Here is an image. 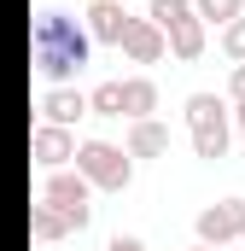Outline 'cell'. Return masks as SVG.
<instances>
[{"label":"cell","mask_w":245,"mask_h":251,"mask_svg":"<svg viewBox=\"0 0 245 251\" xmlns=\"http://www.w3.org/2000/svg\"><path fill=\"white\" fill-rule=\"evenodd\" d=\"M170 35H175V53H181V59H198V47H204V29H198V18L170 24Z\"/></svg>","instance_id":"cell-11"},{"label":"cell","mask_w":245,"mask_h":251,"mask_svg":"<svg viewBox=\"0 0 245 251\" xmlns=\"http://www.w3.org/2000/svg\"><path fill=\"white\" fill-rule=\"evenodd\" d=\"M222 47H228V59H245V18H234V24H228Z\"/></svg>","instance_id":"cell-17"},{"label":"cell","mask_w":245,"mask_h":251,"mask_svg":"<svg viewBox=\"0 0 245 251\" xmlns=\"http://www.w3.org/2000/svg\"><path fill=\"white\" fill-rule=\"evenodd\" d=\"M170 146V134L158 123H134V134H128V152H140V158H152V152H164Z\"/></svg>","instance_id":"cell-10"},{"label":"cell","mask_w":245,"mask_h":251,"mask_svg":"<svg viewBox=\"0 0 245 251\" xmlns=\"http://www.w3.org/2000/svg\"><path fill=\"white\" fill-rule=\"evenodd\" d=\"M88 29H94V41H122L128 18H122V6H117V0H94V12H88Z\"/></svg>","instance_id":"cell-6"},{"label":"cell","mask_w":245,"mask_h":251,"mask_svg":"<svg viewBox=\"0 0 245 251\" xmlns=\"http://www.w3.org/2000/svg\"><path fill=\"white\" fill-rule=\"evenodd\" d=\"M117 47H128L134 59L146 64V59H158V47H164V35H158V24H128V29H122V41H117Z\"/></svg>","instance_id":"cell-8"},{"label":"cell","mask_w":245,"mask_h":251,"mask_svg":"<svg viewBox=\"0 0 245 251\" xmlns=\"http://www.w3.org/2000/svg\"><path fill=\"white\" fill-rule=\"evenodd\" d=\"M234 94H240V100H245V64H240V70H234Z\"/></svg>","instance_id":"cell-19"},{"label":"cell","mask_w":245,"mask_h":251,"mask_svg":"<svg viewBox=\"0 0 245 251\" xmlns=\"http://www.w3.org/2000/svg\"><path fill=\"white\" fill-rule=\"evenodd\" d=\"M76 164H82V176H94L99 187H128V158H122L117 146H105V140H88V146L76 152Z\"/></svg>","instance_id":"cell-3"},{"label":"cell","mask_w":245,"mask_h":251,"mask_svg":"<svg viewBox=\"0 0 245 251\" xmlns=\"http://www.w3.org/2000/svg\"><path fill=\"white\" fill-rule=\"evenodd\" d=\"M152 105H158L152 82H122V111H128V117H146Z\"/></svg>","instance_id":"cell-12"},{"label":"cell","mask_w":245,"mask_h":251,"mask_svg":"<svg viewBox=\"0 0 245 251\" xmlns=\"http://www.w3.org/2000/svg\"><path fill=\"white\" fill-rule=\"evenodd\" d=\"M234 234H245V199H228V204H216V210L198 216V240L204 246H222Z\"/></svg>","instance_id":"cell-5"},{"label":"cell","mask_w":245,"mask_h":251,"mask_svg":"<svg viewBox=\"0 0 245 251\" xmlns=\"http://www.w3.org/2000/svg\"><path fill=\"white\" fill-rule=\"evenodd\" d=\"M105 251H140V240H111Z\"/></svg>","instance_id":"cell-18"},{"label":"cell","mask_w":245,"mask_h":251,"mask_svg":"<svg viewBox=\"0 0 245 251\" xmlns=\"http://www.w3.org/2000/svg\"><path fill=\"white\" fill-rule=\"evenodd\" d=\"M47 204L59 210L70 228H82L88 222V187H82V176H53L47 181Z\"/></svg>","instance_id":"cell-4"},{"label":"cell","mask_w":245,"mask_h":251,"mask_svg":"<svg viewBox=\"0 0 245 251\" xmlns=\"http://www.w3.org/2000/svg\"><path fill=\"white\" fill-rule=\"evenodd\" d=\"M181 18H193V12H187V0H152V24H164V29H170V24H181Z\"/></svg>","instance_id":"cell-14"},{"label":"cell","mask_w":245,"mask_h":251,"mask_svg":"<svg viewBox=\"0 0 245 251\" xmlns=\"http://www.w3.org/2000/svg\"><path fill=\"white\" fill-rule=\"evenodd\" d=\"M29 53H35V70H41V76L64 82V76H76V70L88 64V35H82L64 12H41L35 29H29Z\"/></svg>","instance_id":"cell-1"},{"label":"cell","mask_w":245,"mask_h":251,"mask_svg":"<svg viewBox=\"0 0 245 251\" xmlns=\"http://www.w3.org/2000/svg\"><path fill=\"white\" fill-rule=\"evenodd\" d=\"M64 228H70V222H64L53 204H41V210H35V234H41V240H53V234H64Z\"/></svg>","instance_id":"cell-16"},{"label":"cell","mask_w":245,"mask_h":251,"mask_svg":"<svg viewBox=\"0 0 245 251\" xmlns=\"http://www.w3.org/2000/svg\"><path fill=\"white\" fill-rule=\"evenodd\" d=\"M88 105H94L99 117H122V82H105V88H99Z\"/></svg>","instance_id":"cell-13"},{"label":"cell","mask_w":245,"mask_h":251,"mask_svg":"<svg viewBox=\"0 0 245 251\" xmlns=\"http://www.w3.org/2000/svg\"><path fill=\"white\" fill-rule=\"evenodd\" d=\"M240 128H245V105H240Z\"/></svg>","instance_id":"cell-20"},{"label":"cell","mask_w":245,"mask_h":251,"mask_svg":"<svg viewBox=\"0 0 245 251\" xmlns=\"http://www.w3.org/2000/svg\"><path fill=\"white\" fill-rule=\"evenodd\" d=\"M198 12H204L210 24H234V18H240V0H198Z\"/></svg>","instance_id":"cell-15"},{"label":"cell","mask_w":245,"mask_h":251,"mask_svg":"<svg viewBox=\"0 0 245 251\" xmlns=\"http://www.w3.org/2000/svg\"><path fill=\"white\" fill-rule=\"evenodd\" d=\"M187 123H193L198 158H222L228 152V117H222V100L216 94H193L187 100Z\"/></svg>","instance_id":"cell-2"},{"label":"cell","mask_w":245,"mask_h":251,"mask_svg":"<svg viewBox=\"0 0 245 251\" xmlns=\"http://www.w3.org/2000/svg\"><path fill=\"white\" fill-rule=\"evenodd\" d=\"M35 158H41V164H47V170H59L64 158H70V140H64V128H41V134H35Z\"/></svg>","instance_id":"cell-9"},{"label":"cell","mask_w":245,"mask_h":251,"mask_svg":"<svg viewBox=\"0 0 245 251\" xmlns=\"http://www.w3.org/2000/svg\"><path fill=\"white\" fill-rule=\"evenodd\" d=\"M41 111H47V123H53V128H64V123H76V117L88 111V100L70 94V88H53V94L41 100Z\"/></svg>","instance_id":"cell-7"}]
</instances>
